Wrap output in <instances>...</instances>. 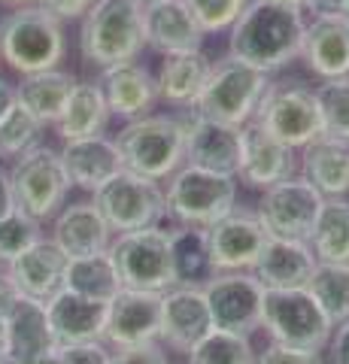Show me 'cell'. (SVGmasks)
Returning a JSON list of instances; mask_svg holds the SVG:
<instances>
[{
    "instance_id": "cell-1",
    "label": "cell",
    "mask_w": 349,
    "mask_h": 364,
    "mask_svg": "<svg viewBox=\"0 0 349 364\" xmlns=\"http://www.w3.org/2000/svg\"><path fill=\"white\" fill-rule=\"evenodd\" d=\"M304 13L267 0H249L228 31V55L262 73H276L301 58Z\"/></svg>"
},
{
    "instance_id": "cell-2",
    "label": "cell",
    "mask_w": 349,
    "mask_h": 364,
    "mask_svg": "<svg viewBox=\"0 0 349 364\" xmlns=\"http://www.w3.org/2000/svg\"><path fill=\"white\" fill-rule=\"evenodd\" d=\"M67 55L64 21L40 4L16 6L0 18V61L16 73L55 70Z\"/></svg>"
},
{
    "instance_id": "cell-3",
    "label": "cell",
    "mask_w": 349,
    "mask_h": 364,
    "mask_svg": "<svg viewBox=\"0 0 349 364\" xmlns=\"http://www.w3.org/2000/svg\"><path fill=\"white\" fill-rule=\"evenodd\" d=\"M146 46L143 6L134 0H95L80 18V52L88 64L112 67L137 61Z\"/></svg>"
},
{
    "instance_id": "cell-4",
    "label": "cell",
    "mask_w": 349,
    "mask_h": 364,
    "mask_svg": "<svg viewBox=\"0 0 349 364\" xmlns=\"http://www.w3.org/2000/svg\"><path fill=\"white\" fill-rule=\"evenodd\" d=\"M122 167L152 182L171 179L186 164V131L179 116H140L116 136Z\"/></svg>"
},
{
    "instance_id": "cell-5",
    "label": "cell",
    "mask_w": 349,
    "mask_h": 364,
    "mask_svg": "<svg viewBox=\"0 0 349 364\" xmlns=\"http://www.w3.org/2000/svg\"><path fill=\"white\" fill-rule=\"evenodd\" d=\"M267 85H270L267 73L231 58V55H225V58L213 61L210 76H207V82L200 88V95L191 109L207 119L243 128V124L252 122L258 100H262Z\"/></svg>"
},
{
    "instance_id": "cell-6",
    "label": "cell",
    "mask_w": 349,
    "mask_h": 364,
    "mask_svg": "<svg viewBox=\"0 0 349 364\" xmlns=\"http://www.w3.org/2000/svg\"><path fill=\"white\" fill-rule=\"evenodd\" d=\"M164 200L176 225L210 228L237 207V176L183 164L167 179Z\"/></svg>"
},
{
    "instance_id": "cell-7",
    "label": "cell",
    "mask_w": 349,
    "mask_h": 364,
    "mask_svg": "<svg viewBox=\"0 0 349 364\" xmlns=\"http://www.w3.org/2000/svg\"><path fill=\"white\" fill-rule=\"evenodd\" d=\"M262 328L270 343L325 352L334 322L307 289H264Z\"/></svg>"
},
{
    "instance_id": "cell-8",
    "label": "cell",
    "mask_w": 349,
    "mask_h": 364,
    "mask_svg": "<svg viewBox=\"0 0 349 364\" xmlns=\"http://www.w3.org/2000/svg\"><path fill=\"white\" fill-rule=\"evenodd\" d=\"M252 124H258L262 131L276 136L279 143H286L295 152H301L310 140L322 136L316 95H313L310 85L298 82V79L270 82L262 100H258Z\"/></svg>"
},
{
    "instance_id": "cell-9",
    "label": "cell",
    "mask_w": 349,
    "mask_h": 364,
    "mask_svg": "<svg viewBox=\"0 0 349 364\" xmlns=\"http://www.w3.org/2000/svg\"><path fill=\"white\" fill-rule=\"evenodd\" d=\"M6 176L16 207L37 222L55 219L67 200V191H70L61 155L52 146H33L31 152L18 155Z\"/></svg>"
},
{
    "instance_id": "cell-10",
    "label": "cell",
    "mask_w": 349,
    "mask_h": 364,
    "mask_svg": "<svg viewBox=\"0 0 349 364\" xmlns=\"http://www.w3.org/2000/svg\"><path fill=\"white\" fill-rule=\"evenodd\" d=\"M95 207L104 215L109 231L128 234L143 228H159L167 219V200L161 182L119 170L109 182L95 191Z\"/></svg>"
},
{
    "instance_id": "cell-11",
    "label": "cell",
    "mask_w": 349,
    "mask_h": 364,
    "mask_svg": "<svg viewBox=\"0 0 349 364\" xmlns=\"http://www.w3.org/2000/svg\"><path fill=\"white\" fill-rule=\"evenodd\" d=\"M109 258L116 264L122 289L140 291H167L173 289V264H171V237L159 228L119 234L109 243Z\"/></svg>"
},
{
    "instance_id": "cell-12",
    "label": "cell",
    "mask_w": 349,
    "mask_h": 364,
    "mask_svg": "<svg viewBox=\"0 0 349 364\" xmlns=\"http://www.w3.org/2000/svg\"><path fill=\"white\" fill-rule=\"evenodd\" d=\"M322 203H325V198L307 179L289 176V179L262 191L255 215H258V222H262L267 237L310 243V234H313V225L319 219Z\"/></svg>"
},
{
    "instance_id": "cell-13",
    "label": "cell",
    "mask_w": 349,
    "mask_h": 364,
    "mask_svg": "<svg viewBox=\"0 0 349 364\" xmlns=\"http://www.w3.org/2000/svg\"><path fill=\"white\" fill-rule=\"evenodd\" d=\"M204 298L210 306L213 328L252 337L262 328V298L264 286L255 279L252 270H228L216 273L207 286Z\"/></svg>"
},
{
    "instance_id": "cell-14",
    "label": "cell",
    "mask_w": 349,
    "mask_h": 364,
    "mask_svg": "<svg viewBox=\"0 0 349 364\" xmlns=\"http://www.w3.org/2000/svg\"><path fill=\"white\" fill-rule=\"evenodd\" d=\"M207 243H210V258L216 273L252 270L267 243V234L262 222H258L255 210L234 207L228 215H222L219 222H213L207 228Z\"/></svg>"
},
{
    "instance_id": "cell-15",
    "label": "cell",
    "mask_w": 349,
    "mask_h": 364,
    "mask_svg": "<svg viewBox=\"0 0 349 364\" xmlns=\"http://www.w3.org/2000/svg\"><path fill=\"white\" fill-rule=\"evenodd\" d=\"M179 119H183V131H186V164L237 176L240 128L207 119L195 109H186V116Z\"/></svg>"
},
{
    "instance_id": "cell-16",
    "label": "cell",
    "mask_w": 349,
    "mask_h": 364,
    "mask_svg": "<svg viewBox=\"0 0 349 364\" xmlns=\"http://www.w3.org/2000/svg\"><path fill=\"white\" fill-rule=\"evenodd\" d=\"M210 331H213V318L204 289L173 286L161 291V325H159L161 346L188 355Z\"/></svg>"
},
{
    "instance_id": "cell-17",
    "label": "cell",
    "mask_w": 349,
    "mask_h": 364,
    "mask_svg": "<svg viewBox=\"0 0 349 364\" xmlns=\"http://www.w3.org/2000/svg\"><path fill=\"white\" fill-rule=\"evenodd\" d=\"M161 325V294L159 291H140V289H119V294L107 304V325H104V343L119 346H137L159 340Z\"/></svg>"
},
{
    "instance_id": "cell-18",
    "label": "cell",
    "mask_w": 349,
    "mask_h": 364,
    "mask_svg": "<svg viewBox=\"0 0 349 364\" xmlns=\"http://www.w3.org/2000/svg\"><path fill=\"white\" fill-rule=\"evenodd\" d=\"M298 158L295 149H289L286 143H279L276 136H270L258 124H243L240 128V164H237V182L246 188L264 191L276 182L295 176Z\"/></svg>"
},
{
    "instance_id": "cell-19",
    "label": "cell",
    "mask_w": 349,
    "mask_h": 364,
    "mask_svg": "<svg viewBox=\"0 0 349 364\" xmlns=\"http://www.w3.org/2000/svg\"><path fill=\"white\" fill-rule=\"evenodd\" d=\"M67 258L61 246L52 237H40L31 249H25L16 261H9L4 267L6 279L13 282V289L21 298L46 304L64 289V273H67Z\"/></svg>"
},
{
    "instance_id": "cell-20",
    "label": "cell",
    "mask_w": 349,
    "mask_h": 364,
    "mask_svg": "<svg viewBox=\"0 0 349 364\" xmlns=\"http://www.w3.org/2000/svg\"><path fill=\"white\" fill-rule=\"evenodd\" d=\"M301 61L322 82L325 79H349V16H313V21H307L304 28Z\"/></svg>"
},
{
    "instance_id": "cell-21",
    "label": "cell",
    "mask_w": 349,
    "mask_h": 364,
    "mask_svg": "<svg viewBox=\"0 0 349 364\" xmlns=\"http://www.w3.org/2000/svg\"><path fill=\"white\" fill-rule=\"evenodd\" d=\"M55 349L46 304L18 298L4 316V364H25Z\"/></svg>"
},
{
    "instance_id": "cell-22",
    "label": "cell",
    "mask_w": 349,
    "mask_h": 364,
    "mask_svg": "<svg viewBox=\"0 0 349 364\" xmlns=\"http://www.w3.org/2000/svg\"><path fill=\"white\" fill-rule=\"evenodd\" d=\"M46 316H49L55 349L104 340L107 304L100 301H88L82 294L61 289L55 298L46 301Z\"/></svg>"
},
{
    "instance_id": "cell-23",
    "label": "cell",
    "mask_w": 349,
    "mask_h": 364,
    "mask_svg": "<svg viewBox=\"0 0 349 364\" xmlns=\"http://www.w3.org/2000/svg\"><path fill=\"white\" fill-rule=\"evenodd\" d=\"M97 88L107 100L109 116L119 119H140L149 116L155 97V76L149 73V67L140 61H125V64H112L100 70Z\"/></svg>"
},
{
    "instance_id": "cell-24",
    "label": "cell",
    "mask_w": 349,
    "mask_h": 364,
    "mask_svg": "<svg viewBox=\"0 0 349 364\" xmlns=\"http://www.w3.org/2000/svg\"><path fill=\"white\" fill-rule=\"evenodd\" d=\"M52 240L61 246L67 258H85L107 252L112 243V231L104 222V215L95 207V200H80L58 210L52 225Z\"/></svg>"
},
{
    "instance_id": "cell-25",
    "label": "cell",
    "mask_w": 349,
    "mask_h": 364,
    "mask_svg": "<svg viewBox=\"0 0 349 364\" xmlns=\"http://www.w3.org/2000/svg\"><path fill=\"white\" fill-rule=\"evenodd\" d=\"M61 164L67 170V179L76 188L95 191L109 182L119 173L122 167V155L116 149V140H109L107 134L100 136H82V140H67L61 146Z\"/></svg>"
},
{
    "instance_id": "cell-26",
    "label": "cell",
    "mask_w": 349,
    "mask_h": 364,
    "mask_svg": "<svg viewBox=\"0 0 349 364\" xmlns=\"http://www.w3.org/2000/svg\"><path fill=\"white\" fill-rule=\"evenodd\" d=\"M316 264L319 261L313 255L310 243L267 237L252 273L264 289H307Z\"/></svg>"
},
{
    "instance_id": "cell-27",
    "label": "cell",
    "mask_w": 349,
    "mask_h": 364,
    "mask_svg": "<svg viewBox=\"0 0 349 364\" xmlns=\"http://www.w3.org/2000/svg\"><path fill=\"white\" fill-rule=\"evenodd\" d=\"M143 21H146V46L159 52L161 58L176 52H195L204 46L207 37L183 0H161L155 6H146Z\"/></svg>"
},
{
    "instance_id": "cell-28",
    "label": "cell",
    "mask_w": 349,
    "mask_h": 364,
    "mask_svg": "<svg viewBox=\"0 0 349 364\" xmlns=\"http://www.w3.org/2000/svg\"><path fill=\"white\" fill-rule=\"evenodd\" d=\"M210 67L213 58L204 55V49L164 55L159 73H155V97L167 107L191 109L210 76Z\"/></svg>"
},
{
    "instance_id": "cell-29",
    "label": "cell",
    "mask_w": 349,
    "mask_h": 364,
    "mask_svg": "<svg viewBox=\"0 0 349 364\" xmlns=\"http://www.w3.org/2000/svg\"><path fill=\"white\" fill-rule=\"evenodd\" d=\"M301 176L319 191L322 198L349 195V143L334 136H316L301 149Z\"/></svg>"
},
{
    "instance_id": "cell-30",
    "label": "cell",
    "mask_w": 349,
    "mask_h": 364,
    "mask_svg": "<svg viewBox=\"0 0 349 364\" xmlns=\"http://www.w3.org/2000/svg\"><path fill=\"white\" fill-rule=\"evenodd\" d=\"M73 85H76V79L67 70H61V67L28 73V76H21V82L16 85V104L25 107L37 122L55 124L61 119Z\"/></svg>"
},
{
    "instance_id": "cell-31",
    "label": "cell",
    "mask_w": 349,
    "mask_h": 364,
    "mask_svg": "<svg viewBox=\"0 0 349 364\" xmlns=\"http://www.w3.org/2000/svg\"><path fill=\"white\" fill-rule=\"evenodd\" d=\"M171 237V264H173V286H188V289H204L207 282L216 277L210 258V243H207V228H191V225H176Z\"/></svg>"
},
{
    "instance_id": "cell-32",
    "label": "cell",
    "mask_w": 349,
    "mask_h": 364,
    "mask_svg": "<svg viewBox=\"0 0 349 364\" xmlns=\"http://www.w3.org/2000/svg\"><path fill=\"white\" fill-rule=\"evenodd\" d=\"M109 124V109L107 100L100 95L97 82H76L61 119L55 122L58 136L67 140H82V136H100Z\"/></svg>"
},
{
    "instance_id": "cell-33",
    "label": "cell",
    "mask_w": 349,
    "mask_h": 364,
    "mask_svg": "<svg viewBox=\"0 0 349 364\" xmlns=\"http://www.w3.org/2000/svg\"><path fill=\"white\" fill-rule=\"evenodd\" d=\"M64 289L82 294V298H88V301L109 304L119 294L122 279H119L109 252H100V255H85V258H70L67 261Z\"/></svg>"
},
{
    "instance_id": "cell-34",
    "label": "cell",
    "mask_w": 349,
    "mask_h": 364,
    "mask_svg": "<svg viewBox=\"0 0 349 364\" xmlns=\"http://www.w3.org/2000/svg\"><path fill=\"white\" fill-rule=\"evenodd\" d=\"M310 249L316 261H349V200L346 198H325L319 219L313 225Z\"/></svg>"
},
{
    "instance_id": "cell-35",
    "label": "cell",
    "mask_w": 349,
    "mask_h": 364,
    "mask_svg": "<svg viewBox=\"0 0 349 364\" xmlns=\"http://www.w3.org/2000/svg\"><path fill=\"white\" fill-rule=\"evenodd\" d=\"M307 291L316 298V304L325 310V316L334 325L349 318V261L337 264V261H319L313 277L307 282Z\"/></svg>"
},
{
    "instance_id": "cell-36",
    "label": "cell",
    "mask_w": 349,
    "mask_h": 364,
    "mask_svg": "<svg viewBox=\"0 0 349 364\" xmlns=\"http://www.w3.org/2000/svg\"><path fill=\"white\" fill-rule=\"evenodd\" d=\"M252 340L234 331H213L188 352V364H255Z\"/></svg>"
},
{
    "instance_id": "cell-37",
    "label": "cell",
    "mask_w": 349,
    "mask_h": 364,
    "mask_svg": "<svg viewBox=\"0 0 349 364\" xmlns=\"http://www.w3.org/2000/svg\"><path fill=\"white\" fill-rule=\"evenodd\" d=\"M322 134L349 143V79H325L313 88Z\"/></svg>"
},
{
    "instance_id": "cell-38",
    "label": "cell",
    "mask_w": 349,
    "mask_h": 364,
    "mask_svg": "<svg viewBox=\"0 0 349 364\" xmlns=\"http://www.w3.org/2000/svg\"><path fill=\"white\" fill-rule=\"evenodd\" d=\"M46 124L37 122L25 107H13L0 119V158H16L31 152L33 146H40V134Z\"/></svg>"
},
{
    "instance_id": "cell-39",
    "label": "cell",
    "mask_w": 349,
    "mask_h": 364,
    "mask_svg": "<svg viewBox=\"0 0 349 364\" xmlns=\"http://www.w3.org/2000/svg\"><path fill=\"white\" fill-rule=\"evenodd\" d=\"M43 237V228L37 219H31L28 213H21L18 207L13 213H6L0 219V267H6L9 261H16L25 249H31Z\"/></svg>"
},
{
    "instance_id": "cell-40",
    "label": "cell",
    "mask_w": 349,
    "mask_h": 364,
    "mask_svg": "<svg viewBox=\"0 0 349 364\" xmlns=\"http://www.w3.org/2000/svg\"><path fill=\"white\" fill-rule=\"evenodd\" d=\"M204 33H228L249 0H183Z\"/></svg>"
},
{
    "instance_id": "cell-41",
    "label": "cell",
    "mask_w": 349,
    "mask_h": 364,
    "mask_svg": "<svg viewBox=\"0 0 349 364\" xmlns=\"http://www.w3.org/2000/svg\"><path fill=\"white\" fill-rule=\"evenodd\" d=\"M109 364H171V361H167V352H164V346L159 343V340H149V343L112 349Z\"/></svg>"
},
{
    "instance_id": "cell-42",
    "label": "cell",
    "mask_w": 349,
    "mask_h": 364,
    "mask_svg": "<svg viewBox=\"0 0 349 364\" xmlns=\"http://www.w3.org/2000/svg\"><path fill=\"white\" fill-rule=\"evenodd\" d=\"M255 364H325V361H322V352L270 343L264 352H258L255 355Z\"/></svg>"
},
{
    "instance_id": "cell-43",
    "label": "cell",
    "mask_w": 349,
    "mask_h": 364,
    "mask_svg": "<svg viewBox=\"0 0 349 364\" xmlns=\"http://www.w3.org/2000/svg\"><path fill=\"white\" fill-rule=\"evenodd\" d=\"M61 364H109L112 352L107 349L104 340H92V343H76L58 349Z\"/></svg>"
},
{
    "instance_id": "cell-44",
    "label": "cell",
    "mask_w": 349,
    "mask_h": 364,
    "mask_svg": "<svg viewBox=\"0 0 349 364\" xmlns=\"http://www.w3.org/2000/svg\"><path fill=\"white\" fill-rule=\"evenodd\" d=\"M37 4L49 9L52 16H58L61 21H70V18H82L95 0H37Z\"/></svg>"
},
{
    "instance_id": "cell-45",
    "label": "cell",
    "mask_w": 349,
    "mask_h": 364,
    "mask_svg": "<svg viewBox=\"0 0 349 364\" xmlns=\"http://www.w3.org/2000/svg\"><path fill=\"white\" fill-rule=\"evenodd\" d=\"M325 349H328V355H331V364H349V318L340 325H334L331 340Z\"/></svg>"
},
{
    "instance_id": "cell-46",
    "label": "cell",
    "mask_w": 349,
    "mask_h": 364,
    "mask_svg": "<svg viewBox=\"0 0 349 364\" xmlns=\"http://www.w3.org/2000/svg\"><path fill=\"white\" fill-rule=\"evenodd\" d=\"M304 13H313V16L343 13V0H304Z\"/></svg>"
},
{
    "instance_id": "cell-47",
    "label": "cell",
    "mask_w": 349,
    "mask_h": 364,
    "mask_svg": "<svg viewBox=\"0 0 349 364\" xmlns=\"http://www.w3.org/2000/svg\"><path fill=\"white\" fill-rule=\"evenodd\" d=\"M16 298H18V291L13 289V282L6 279V273L0 270V322H4V316L9 313V306H13Z\"/></svg>"
},
{
    "instance_id": "cell-48",
    "label": "cell",
    "mask_w": 349,
    "mask_h": 364,
    "mask_svg": "<svg viewBox=\"0 0 349 364\" xmlns=\"http://www.w3.org/2000/svg\"><path fill=\"white\" fill-rule=\"evenodd\" d=\"M13 210H16V198H13V188H9V176L6 170H0V219Z\"/></svg>"
},
{
    "instance_id": "cell-49",
    "label": "cell",
    "mask_w": 349,
    "mask_h": 364,
    "mask_svg": "<svg viewBox=\"0 0 349 364\" xmlns=\"http://www.w3.org/2000/svg\"><path fill=\"white\" fill-rule=\"evenodd\" d=\"M13 107H16V85H9L0 79V119H4Z\"/></svg>"
},
{
    "instance_id": "cell-50",
    "label": "cell",
    "mask_w": 349,
    "mask_h": 364,
    "mask_svg": "<svg viewBox=\"0 0 349 364\" xmlns=\"http://www.w3.org/2000/svg\"><path fill=\"white\" fill-rule=\"evenodd\" d=\"M25 364H61V355H58V349H52V352H46V355H37V358H31Z\"/></svg>"
},
{
    "instance_id": "cell-51",
    "label": "cell",
    "mask_w": 349,
    "mask_h": 364,
    "mask_svg": "<svg viewBox=\"0 0 349 364\" xmlns=\"http://www.w3.org/2000/svg\"><path fill=\"white\" fill-rule=\"evenodd\" d=\"M267 4H276V6H286V9H301L304 13V0H267Z\"/></svg>"
},
{
    "instance_id": "cell-52",
    "label": "cell",
    "mask_w": 349,
    "mask_h": 364,
    "mask_svg": "<svg viewBox=\"0 0 349 364\" xmlns=\"http://www.w3.org/2000/svg\"><path fill=\"white\" fill-rule=\"evenodd\" d=\"M4 4H9V6H31V4H37V0H4Z\"/></svg>"
},
{
    "instance_id": "cell-53",
    "label": "cell",
    "mask_w": 349,
    "mask_h": 364,
    "mask_svg": "<svg viewBox=\"0 0 349 364\" xmlns=\"http://www.w3.org/2000/svg\"><path fill=\"white\" fill-rule=\"evenodd\" d=\"M134 4H140V6L146 9V6H155V4H161V0H134Z\"/></svg>"
},
{
    "instance_id": "cell-54",
    "label": "cell",
    "mask_w": 349,
    "mask_h": 364,
    "mask_svg": "<svg viewBox=\"0 0 349 364\" xmlns=\"http://www.w3.org/2000/svg\"><path fill=\"white\" fill-rule=\"evenodd\" d=\"M0 364H4V322H0Z\"/></svg>"
},
{
    "instance_id": "cell-55",
    "label": "cell",
    "mask_w": 349,
    "mask_h": 364,
    "mask_svg": "<svg viewBox=\"0 0 349 364\" xmlns=\"http://www.w3.org/2000/svg\"><path fill=\"white\" fill-rule=\"evenodd\" d=\"M343 16H349V0H343Z\"/></svg>"
}]
</instances>
